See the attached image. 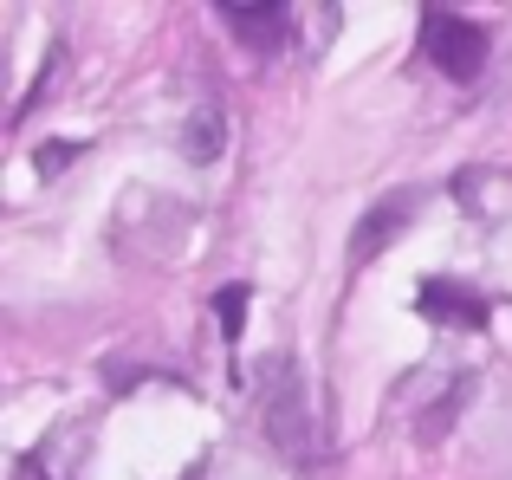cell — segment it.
Segmentation results:
<instances>
[{"instance_id": "6da1fadb", "label": "cell", "mask_w": 512, "mask_h": 480, "mask_svg": "<svg viewBox=\"0 0 512 480\" xmlns=\"http://www.w3.org/2000/svg\"><path fill=\"white\" fill-rule=\"evenodd\" d=\"M260 422H266V442H273L292 468H312V461L325 455V429H318L312 383H305L299 357L273 351L260 364Z\"/></svg>"}, {"instance_id": "7a4b0ae2", "label": "cell", "mask_w": 512, "mask_h": 480, "mask_svg": "<svg viewBox=\"0 0 512 480\" xmlns=\"http://www.w3.org/2000/svg\"><path fill=\"white\" fill-rule=\"evenodd\" d=\"M422 59L441 65L454 85H474L487 72V26H474L467 13L422 7Z\"/></svg>"}, {"instance_id": "3957f363", "label": "cell", "mask_w": 512, "mask_h": 480, "mask_svg": "<svg viewBox=\"0 0 512 480\" xmlns=\"http://www.w3.org/2000/svg\"><path fill=\"white\" fill-rule=\"evenodd\" d=\"M415 312H422L428 325H448V331H480L487 325V299L467 292V286H454V279H422Z\"/></svg>"}, {"instance_id": "277c9868", "label": "cell", "mask_w": 512, "mask_h": 480, "mask_svg": "<svg viewBox=\"0 0 512 480\" xmlns=\"http://www.w3.org/2000/svg\"><path fill=\"white\" fill-rule=\"evenodd\" d=\"M409 215H415V195H389V202H376L370 215L357 221V234H350V266L376 260V253L402 234V221H409Z\"/></svg>"}, {"instance_id": "5b68a950", "label": "cell", "mask_w": 512, "mask_h": 480, "mask_svg": "<svg viewBox=\"0 0 512 480\" xmlns=\"http://www.w3.org/2000/svg\"><path fill=\"white\" fill-rule=\"evenodd\" d=\"M221 20L234 26V39H240V46L273 52L279 39H286V20H292V13L279 7V0H273V7H240V0H221Z\"/></svg>"}, {"instance_id": "8992f818", "label": "cell", "mask_w": 512, "mask_h": 480, "mask_svg": "<svg viewBox=\"0 0 512 480\" xmlns=\"http://www.w3.org/2000/svg\"><path fill=\"white\" fill-rule=\"evenodd\" d=\"M221 143H227V117H221V104H208V111L188 117V143H182V150L195 156V163H214V156H221Z\"/></svg>"}, {"instance_id": "52a82bcc", "label": "cell", "mask_w": 512, "mask_h": 480, "mask_svg": "<svg viewBox=\"0 0 512 480\" xmlns=\"http://www.w3.org/2000/svg\"><path fill=\"white\" fill-rule=\"evenodd\" d=\"M247 279H227L221 292H214V312H221V338H227V351L240 344V331H247Z\"/></svg>"}, {"instance_id": "ba28073f", "label": "cell", "mask_w": 512, "mask_h": 480, "mask_svg": "<svg viewBox=\"0 0 512 480\" xmlns=\"http://www.w3.org/2000/svg\"><path fill=\"white\" fill-rule=\"evenodd\" d=\"M59 72H65V46H52V52H46V72H39V85H33V91L20 98V111H13V117H33V104L46 98L52 85H59Z\"/></svg>"}, {"instance_id": "9c48e42d", "label": "cell", "mask_w": 512, "mask_h": 480, "mask_svg": "<svg viewBox=\"0 0 512 480\" xmlns=\"http://www.w3.org/2000/svg\"><path fill=\"white\" fill-rule=\"evenodd\" d=\"M72 156H78V143H39V150H33V169H39V176H59Z\"/></svg>"}]
</instances>
